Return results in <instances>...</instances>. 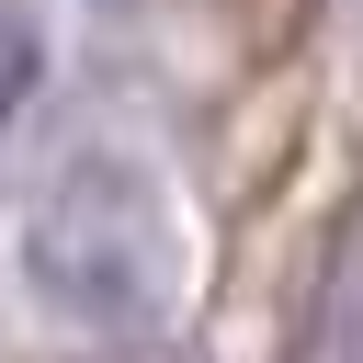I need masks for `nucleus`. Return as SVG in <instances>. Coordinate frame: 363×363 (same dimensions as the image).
Listing matches in <instances>:
<instances>
[{
    "label": "nucleus",
    "instance_id": "nucleus-1",
    "mask_svg": "<svg viewBox=\"0 0 363 363\" xmlns=\"http://www.w3.org/2000/svg\"><path fill=\"white\" fill-rule=\"evenodd\" d=\"M23 272L45 318L147 352L182 306V204L136 147H68L23 204Z\"/></svg>",
    "mask_w": 363,
    "mask_h": 363
},
{
    "label": "nucleus",
    "instance_id": "nucleus-2",
    "mask_svg": "<svg viewBox=\"0 0 363 363\" xmlns=\"http://www.w3.org/2000/svg\"><path fill=\"white\" fill-rule=\"evenodd\" d=\"M306 363H363V204H352V216H340V238H329L318 318H306Z\"/></svg>",
    "mask_w": 363,
    "mask_h": 363
},
{
    "label": "nucleus",
    "instance_id": "nucleus-3",
    "mask_svg": "<svg viewBox=\"0 0 363 363\" xmlns=\"http://www.w3.org/2000/svg\"><path fill=\"white\" fill-rule=\"evenodd\" d=\"M34 79H45V34H34L23 0H0V125L34 102Z\"/></svg>",
    "mask_w": 363,
    "mask_h": 363
},
{
    "label": "nucleus",
    "instance_id": "nucleus-4",
    "mask_svg": "<svg viewBox=\"0 0 363 363\" xmlns=\"http://www.w3.org/2000/svg\"><path fill=\"white\" fill-rule=\"evenodd\" d=\"M113 363H170V352H113Z\"/></svg>",
    "mask_w": 363,
    "mask_h": 363
}]
</instances>
